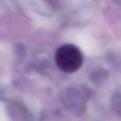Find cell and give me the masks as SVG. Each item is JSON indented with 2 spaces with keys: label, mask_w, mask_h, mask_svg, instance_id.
I'll use <instances>...</instances> for the list:
<instances>
[{
  "label": "cell",
  "mask_w": 121,
  "mask_h": 121,
  "mask_svg": "<svg viewBox=\"0 0 121 121\" xmlns=\"http://www.w3.org/2000/svg\"><path fill=\"white\" fill-rule=\"evenodd\" d=\"M55 61L60 70L66 73H73L81 66L83 56L81 50L72 44H64L57 49Z\"/></svg>",
  "instance_id": "1"
}]
</instances>
